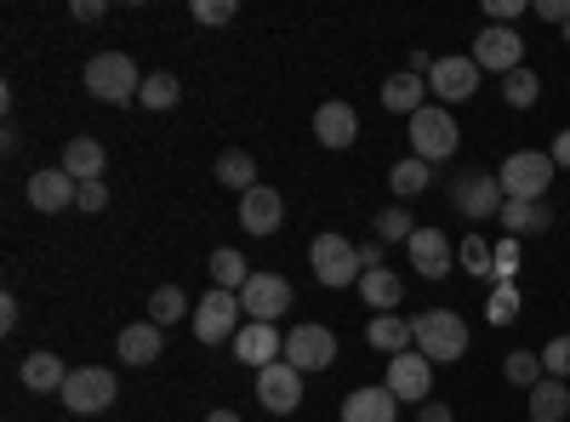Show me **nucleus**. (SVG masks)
I'll use <instances>...</instances> for the list:
<instances>
[{
  "mask_svg": "<svg viewBox=\"0 0 570 422\" xmlns=\"http://www.w3.org/2000/svg\"><path fill=\"white\" fill-rule=\"evenodd\" d=\"M411 332H416V354L422 360H434V365H451L468 354V320L456 308H428L411 320Z\"/></svg>",
  "mask_w": 570,
  "mask_h": 422,
  "instance_id": "f257e3e1",
  "label": "nucleus"
},
{
  "mask_svg": "<svg viewBox=\"0 0 570 422\" xmlns=\"http://www.w3.org/2000/svg\"><path fill=\"white\" fill-rule=\"evenodd\" d=\"M308 263H314V279L331 292H343V286H360V246L348 241V234H314V246H308Z\"/></svg>",
  "mask_w": 570,
  "mask_h": 422,
  "instance_id": "f03ea898",
  "label": "nucleus"
},
{
  "mask_svg": "<svg viewBox=\"0 0 570 422\" xmlns=\"http://www.w3.org/2000/svg\"><path fill=\"white\" fill-rule=\"evenodd\" d=\"M80 80L98 104H137V91H142V75H137V63L126 52H98Z\"/></svg>",
  "mask_w": 570,
  "mask_h": 422,
  "instance_id": "7ed1b4c3",
  "label": "nucleus"
},
{
  "mask_svg": "<svg viewBox=\"0 0 570 422\" xmlns=\"http://www.w3.org/2000/svg\"><path fill=\"white\" fill-rule=\"evenodd\" d=\"M456 144H462V131H456V120H451L445 104H428V109L411 115V155H416V160L440 166V160L456 155Z\"/></svg>",
  "mask_w": 570,
  "mask_h": 422,
  "instance_id": "20e7f679",
  "label": "nucleus"
},
{
  "mask_svg": "<svg viewBox=\"0 0 570 422\" xmlns=\"http://www.w3.org/2000/svg\"><path fill=\"white\" fill-rule=\"evenodd\" d=\"M240 325H246L240 292H223V286H212V292L200 297V308H195V337H200L206 349L234 343V337H240Z\"/></svg>",
  "mask_w": 570,
  "mask_h": 422,
  "instance_id": "39448f33",
  "label": "nucleus"
},
{
  "mask_svg": "<svg viewBox=\"0 0 570 422\" xmlns=\"http://www.w3.org/2000/svg\"><path fill=\"white\" fill-rule=\"evenodd\" d=\"M497 183H502V195H508V200H542V195H548V183H553V155H542V149H519V155L502 160Z\"/></svg>",
  "mask_w": 570,
  "mask_h": 422,
  "instance_id": "423d86ee",
  "label": "nucleus"
},
{
  "mask_svg": "<svg viewBox=\"0 0 570 422\" xmlns=\"http://www.w3.org/2000/svg\"><path fill=\"white\" fill-rule=\"evenodd\" d=\"M115 394H120V383H115V371H104V365H80V371H69V383H63V405H69L75 416L109 411Z\"/></svg>",
  "mask_w": 570,
  "mask_h": 422,
  "instance_id": "0eeeda50",
  "label": "nucleus"
},
{
  "mask_svg": "<svg viewBox=\"0 0 570 422\" xmlns=\"http://www.w3.org/2000/svg\"><path fill=\"white\" fill-rule=\"evenodd\" d=\"M468 58L480 63V75H502L508 80L513 69H525V40H519L513 29H502V23H485Z\"/></svg>",
  "mask_w": 570,
  "mask_h": 422,
  "instance_id": "6e6552de",
  "label": "nucleus"
},
{
  "mask_svg": "<svg viewBox=\"0 0 570 422\" xmlns=\"http://www.w3.org/2000/svg\"><path fill=\"white\" fill-rule=\"evenodd\" d=\"M451 206H456L462 217H473V223H491V217L508 206V195H502V183H497L491 171H462V177L451 183Z\"/></svg>",
  "mask_w": 570,
  "mask_h": 422,
  "instance_id": "1a4fd4ad",
  "label": "nucleus"
},
{
  "mask_svg": "<svg viewBox=\"0 0 570 422\" xmlns=\"http://www.w3.org/2000/svg\"><path fill=\"white\" fill-rule=\"evenodd\" d=\"M285 365H297V371H331L337 365L331 325H292V332H285Z\"/></svg>",
  "mask_w": 570,
  "mask_h": 422,
  "instance_id": "9d476101",
  "label": "nucleus"
},
{
  "mask_svg": "<svg viewBox=\"0 0 570 422\" xmlns=\"http://www.w3.org/2000/svg\"><path fill=\"white\" fill-rule=\"evenodd\" d=\"M428 91L451 109V104H468L473 91H480V63L473 58H434V69H428Z\"/></svg>",
  "mask_w": 570,
  "mask_h": 422,
  "instance_id": "9b49d317",
  "label": "nucleus"
},
{
  "mask_svg": "<svg viewBox=\"0 0 570 422\" xmlns=\"http://www.w3.org/2000/svg\"><path fill=\"white\" fill-rule=\"evenodd\" d=\"M240 308H246V320L274 325L285 308H292V279H285V274H252L246 292H240Z\"/></svg>",
  "mask_w": 570,
  "mask_h": 422,
  "instance_id": "f8f14e48",
  "label": "nucleus"
},
{
  "mask_svg": "<svg viewBox=\"0 0 570 422\" xmlns=\"http://www.w3.org/2000/svg\"><path fill=\"white\" fill-rule=\"evenodd\" d=\"M405 252H411V268H416L422 279H445V274L456 268V246L445 241V228H416Z\"/></svg>",
  "mask_w": 570,
  "mask_h": 422,
  "instance_id": "ddd939ff",
  "label": "nucleus"
},
{
  "mask_svg": "<svg viewBox=\"0 0 570 422\" xmlns=\"http://www.w3.org/2000/svg\"><path fill=\"white\" fill-rule=\"evenodd\" d=\"M383 389H389L394 400H428V389H434V360H422L416 349H411V354H394Z\"/></svg>",
  "mask_w": 570,
  "mask_h": 422,
  "instance_id": "4468645a",
  "label": "nucleus"
},
{
  "mask_svg": "<svg viewBox=\"0 0 570 422\" xmlns=\"http://www.w3.org/2000/svg\"><path fill=\"white\" fill-rule=\"evenodd\" d=\"M257 400H263V411H297V400H303V371L285 365V360L263 365V371H257Z\"/></svg>",
  "mask_w": 570,
  "mask_h": 422,
  "instance_id": "2eb2a0df",
  "label": "nucleus"
},
{
  "mask_svg": "<svg viewBox=\"0 0 570 422\" xmlns=\"http://www.w3.org/2000/svg\"><path fill=\"white\" fill-rule=\"evenodd\" d=\"M279 223H285V200L268 189V183H257V189L240 195V228H246V234L268 241V234H279Z\"/></svg>",
  "mask_w": 570,
  "mask_h": 422,
  "instance_id": "dca6fc26",
  "label": "nucleus"
},
{
  "mask_svg": "<svg viewBox=\"0 0 570 422\" xmlns=\"http://www.w3.org/2000/svg\"><path fill=\"white\" fill-rule=\"evenodd\" d=\"M75 200H80V183H75L63 166L29 177V206H35V212H69Z\"/></svg>",
  "mask_w": 570,
  "mask_h": 422,
  "instance_id": "f3484780",
  "label": "nucleus"
},
{
  "mask_svg": "<svg viewBox=\"0 0 570 422\" xmlns=\"http://www.w3.org/2000/svg\"><path fill=\"white\" fill-rule=\"evenodd\" d=\"M234 354H240V365H274V360H285V337L274 332V325H263V320H246L240 325V337H234Z\"/></svg>",
  "mask_w": 570,
  "mask_h": 422,
  "instance_id": "a211bd4d",
  "label": "nucleus"
},
{
  "mask_svg": "<svg viewBox=\"0 0 570 422\" xmlns=\"http://www.w3.org/2000/svg\"><path fill=\"white\" fill-rule=\"evenodd\" d=\"M314 137H320L325 149H354V144H360V115H354V104H320Z\"/></svg>",
  "mask_w": 570,
  "mask_h": 422,
  "instance_id": "6ab92c4d",
  "label": "nucleus"
},
{
  "mask_svg": "<svg viewBox=\"0 0 570 422\" xmlns=\"http://www.w3.org/2000/svg\"><path fill=\"white\" fill-rule=\"evenodd\" d=\"M497 223L508 228V241H531V234H548L553 228V206L548 200H508L497 212Z\"/></svg>",
  "mask_w": 570,
  "mask_h": 422,
  "instance_id": "aec40b11",
  "label": "nucleus"
},
{
  "mask_svg": "<svg viewBox=\"0 0 570 422\" xmlns=\"http://www.w3.org/2000/svg\"><path fill=\"white\" fill-rule=\"evenodd\" d=\"M343 422H400V400L376 383V389H354L343 400Z\"/></svg>",
  "mask_w": 570,
  "mask_h": 422,
  "instance_id": "412c9836",
  "label": "nucleus"
},
{
  "mask_svg": "<svg viewBox=\"0 0 570 422\" xmlns=\"http://www.w3.org/2000/svg\"><path fill=\"white\" fill-rule=\"evenodd\" d=\"M18 377H23V389H29V394H63V383H69V365H63L58 354L35 349V354L18 365Z\"/></svg>",
  "mask_w": 570,
  "mask_h": 422,
  "instance_id": "4be33fe9",
  "label": "nucleus"
},
{
  "mask_svg": "<svg viewBox=\"0 0 570 422\" xmlns=\"http://www.w3.org/2000/svg\"><path fill=\"white\" fill-rule=\"evenodd\" d=\"M104 166H109V155H104L98 137H69V144H63V171H69L75 183H98Z\"/></svg>",
  "mask_w": 570,
  "mask_h": 422,
  "instance_id": "5701e85b",
  "label": "nucleus"
},
{
  "mask_svg": "<svg viewBox=\"0 0 570 422\" xmlns=\"http://www.w3.org/2000/svg\"><path fill=\"white\" fill-rule=\"evenodd\" d=\"M383 109L411 120L416 109H428V80L411 75V69H405V75H389V80H383Z\"/></svg>",
  "mask_w": 570,
  "mask_h": 422,
  "instance_id": "b1692460",
  "label": "nucleus"
},
{
  "mask_svg": "<svg viewBox=\"0 0 570 422\" xmlns=\"http://www.w3.org/2000/svg\"><path fill=\"white\" fill-rule=\"evenodd\" d=\"M360 297H365L376 314H394V308L405 303V279H400L394 268H365V274H360Z\"/></svg>",
  "mask_w": 570,
  "mask_h": 422,
  "instance_id": "393cba45",
  "label": "nucleus"
},
{
  "mask_svg": "<svg viewBox=\"0 0 570 422\" xmlns=\"http://www.w3.org/2000/svg\"><path fill=\"white\" fill-rule=\"evenodd\" d=\"M115 349H120V365H155V360H160V325H155V320L126 325Z\"/></svg>",
  "mask_w": 570,
  "mask_h": 422,
  "instance_id": "a878e982",
  "label": "nucleus"
},
{
  "mask_svg": "<svg viewBox=\"0 0 570 422\" xmlns=\"http://www.w3.org/2000/svg\"><path fill=\"white\" fill-rule=\"evenodd\" d=\"M365 337H371V349H383L389 360H394V354H411V349H416V332H411V320H400V314H376Z\"/></svg>",
  "mask_w": 570,
  "mask_h": 422,
  "instance_id": "bb28decb",
  "label": "nucleus"
},
{
  "mask_svg": "<svg viewBox=\"0 0 570 422\" xmlns=\"http://www.w3.org/2000/svg\"><path fill=\"white\" fill-rule=\"evenodd\" d=\"M570 416V389L559 377H542L531 389V422H564Z\"/></svg>",
  "mask_w": 570,
  "mask_h": 422,
  "instance_id": "cd10ccee",
  "label": "nucleus"
},
{
  "mask_svg": "<svg viewBox=\"0 0 570 422\" xmlns=\"http://www.w3.org/2000/svg\"><path fill=\"white\" fill-rule=\"evenodd\" d=\"M217 183L223 189H257V160L246 155V149H228V155H217Z\"/></svg>",
  "mask_w": 570,
  "mask_h": 422,
  "instance_id": "c85d7f7f",
  "label": "nucleus"
},
{
  "mask_svg": "<svg viewBox=\"0 0 570 422\" xmlns=\"http://www.w3.org/2000/svg\"><path fill=\"white\" fill-rule=\"evenodd\" d=\"M428 183H434V166L416 160V155H411V160H400V166L389 171V189H394L400 200H416V195L428 189Z\"/></svg>",
  "mask_w": 570,
  "mask_h": 422,
  "instance_id": "c756f323",
  "label": "nucleus"
},
{
  "mask_svg": "<svg viewBox=\"0 0 570 422\" xmlns=\"http://www.w3.org/2000/svg\"><path fill=\"white\" fill-rule=\"evenodd\" d=\"M212 279H217L223 292H246L252 268H246V257L234 252V246H217V252H212Z\"/></svg>",
  "mask_w": 570,
  "mask_h": 422,
  "instance_id": "7c9ffc66",
  "label": "nucleus"
},
{
  "mask_svg": "<svg viewBox=\"0 0 570 422\" xmlns=\"http://www.w3.org/2000/svg\"><path fill=\"white\" fill-rule=\"evenodd\" d=\"M456 263H462L468 274H480V279H497V252H491L485 234H468V241L456 246Z\"/></svg>",
  "mask_w": 570,
  "mask_h": 422,
  "instance_id": "2f4dec72",
  "label": "nucleus"
},
{
  "mask_svg": "<svg viewBox=\"0 0 570 422\" xmlns=\"http://www.w3.org/2000/svg\"><path fill=\"white\" fill-rule=\"evenodd\" d=\"M177 98H183L177 75H142V91H137L142 109H177Z\"/></svg>",
  "mask_w": 570,
  "mask_h": 422,
  "instance_id": "473e14b6",
  "label": "nucleus"
},
{
  "mask_svg": "<svg viewBox=\"0 0 570 422\" xmlns=\"http://www.w3.org/2000/svg\"><path fill=\"white\" fill-rule=\"evenodd\" d=\"M502 377H508L513 389H537V383H542V354H531V349H513V354L502 360Z\"/></svg>",
  "mask_w": 570,
  "mask_h": 422,
  "instance_id": "72a5a7b5",
  "label": "nucleus"
},
{
  "mask_svg": "<svg viewBox=\"0 0 570 422\" xmlns=\"http://www.w3.org/2000/svg\"><path fill=\"white\" fill-rule=\"evenodd\" d=\"M376 241H383V246H394V241H405L411 246V234H416V217L405 212V206H389V212H376Z\"/></svg>",
  "mask_w": 570,
  "mask_h": 422,
  "instance_id": "f704fd0d",
  "label": "nucleus"
},
{
  "mask_svg": "<svg viewBox=\"0 0 570 422\" xmlns=\"http://www.w3.org/2000/svg\"><path fill=\"white\" fill-rule=\"evenodd\" d=\"M502 98H508L513 109H531V104L542 98V80H537L531 69H513V75L502 80Z\"/></svg>",
  "mask_w": 570,
  "mask_h": 422,
  "instance_id": "c9c22d12",
  "label": "nucleus"
},
{
  "mask_svg": "<svg viewBox=\"0 0 570 422\" xmlns=\"http://www.w3.org/2000/svg\"><path fill=\"white\" fill-rule=\"evenodd\" d=\"M188 314V297L177 292V286H160L155 297H149V320L155 325H171V320H183Z\"/></svg>",
  "mask_w": 570,
  "mask_h": 422,
  "instance_id": "e433bc0d",
  "label": "nucleus"
},
{
  "mask_svg": "<svg viewBox=\"0 0 570 422\" xmlns=\"http://www.w3.org/2000/svg\"><path fill=\"white\" fill-rule=\"evenodd\" d=\"M485 314H491V325H513V314H519V292H513V279L491 286V297H485Z\"/></svg>",
  "mask_w": 570,
  "mask_h": 422,
  "instance_id": "4c0bfd02",
  "label": "nucleus"
},
{
  "mask_svg": "<svg viewBox=\"0 0 570 422\" xmlns=\"http://www.w3.org/2000/svg\"><path fill=\"white\" fill-rule=\"evenodd\" d=\"M542 371H548V377H570V337H553L548 349H542Z\"/></svg>",
  "mask_w": 570,
  "mask_h": 422,
  "instance_id": "58836bf2",
  "label": "nucleus"
},
{
  "mask_svg": "<svg viewBox=\"0 0 570 422\" xmlns=\"http://www.w3.org/2000/svg\"><path fill=\"white\" fill-rule=\"evenodd\" d=\"M195 23H206V29L234 23V0H195Z\"/></svg>",
  "mask_w": 570,
  "mask_h": 422,
  "instance_id": "ea45409f",
  "label": "nucleus"
},
{
  "mask_svg": "<svg viewBox=\"0 0 570 422\" xmlns=\"http://www.w3.org/2000/svg\"><path fill=\"white\" fill-rule=\"evenodd\" d=\"M525 12V0H485V18L491 23H502V29H513V18Z\"/></svg>",
  "mask_w": 570,
  "mask_h": 422,
  "instance_id": "a19ab883",
  "label": "nucleus"
},
{
  "mask_svg": "<svg viewBox=\"0 0 570 422\" xmlns=\"http://www.w3.org/2000/svg\"><path fill=\"white\" fill-rule=\"evenodd\" d=\"M513 268H519V241H502L497 246V286H502V279H513Z\"/></svg>",
  "mask_w": 570,
  "mask_h": 422,
  "instance_id": "79ce46f5",
  "label": "nucleus"
},
{
  "mask_svg": "<svg viewBox=\"0 0 570 422\" xmlns=\"http://www.w3.org/2000/svg\"><path fill=\"white\" fill-rule=\"evenodd\" d=\"M104 206H109L104 183H80V212H104Z\"/></svg>",
  "mask_w": 570,
  "mask_h": 422,
  "instance_id": "37998d69",
  "label": "nucleus"
},
{
  "mask_svg": "<svg viewBox=\"0 0 570 422\" xmlns=\"http://www.w3.org/2000/svg\"><path fill=\"white\" fill-rule=\"evenodd\" d=\"M537 18H548V23H570V0H537Z\"/></svg>",
  "mask_w": 570,
  "mask_h": 422,
  "instance_id": "c03bdc74",
  "label": "nucleus"
},
{
  "mask_svg": "<svg viewBox=\"0 0 570 422\" xmlns=\"http://www.w3.org/2000/svg\"><path fill=\"white\" fill-rule=\"evenodd\" d=\"M69 12H75V23H98V18H104L109 7H104V0H75Z\"/></svg>",
  "mask_w": 570,
  "mask_h": 422,
  "instance_id": "a18cd8bd",
  "label": "nucleus"
},
{
  "mask_svg": "<svg viewBox=\"0 0 570 422\" xmlns=\"http://www.w3.org/2000/svg\"><path fill=\"white\" fill-rule=\"evenodd\" d=\"M360 263H365V268H383V241H365V246H360Z\"/></svg>",
  "mask_w": 570,
  "mask_h": 422,
  "instance_id": "49530a36",
  "label": "nucleus"
},
{
  "mask_svg": "<svg viewBox=\"0 0 570 422\" xmlns=\"http://www.w3.org/2000/svg\"><path fill=\"white\" fill-rule=\"evenodd\" d=\"M18 325V297H0V332H12Z\"/></svg>",
  "mask_w": 570,
  "mask_h": 422,
  "instance_id": "de8ad7c7",
  "label": "nucleus"
},
{
  "mask_svg": "<svg viewBox=\"0 0 570 422\" xmlns=\"http://www.w3.org/2000/svg\"><path fill=\"white\" fill-rule=\"evenodd\" d=\"M416 422H456V411H451V405H422Z\"/></svg>",
  "mask_w": 570,
  "mask_h": 422,
  "instance_id": "09e8293b",
  "label": "nucleus"
},
{
  "mask_svg": "<svg viewBox=\"0 0 570 422\" xmlns=\"http://www.w3.org/2000/svg\"><path fill=\"white\" fill-rule=\"evenodd\" d=\"M548 155H553V166H570V131L553 137V149H548Z\"/></svg>",
  "mask_w": 570,
  "mask_h": 422,
  "instance_id": "8fccbe9b",
  "label": "nucleus"
},
{
  "mask_svg": "<svg viewBox=\"0 0 570 422\" xmlns=\"http://www.w3.org/2000/svg\"><path fill=\"white\" fill-rule=\"evenodd\" d=\"M206 422H240V416H234V411H212Z\"/></svg>",
  "mask_w": 570,
  "mask_h": 422,
  "instance_id": "3c124183",
  "label": "nucleus"
},
{
  "mask_svg": "<svg viewBox=\"0 0 570 422\" xmlns=\"http://www.w3.org/2000/svg\"><path fill=\"white\" fill-rule=\"evenodd\" d=\"M564 46H570V23H564Z\"/></svg>",
  "mask_w": 570,
  "mask_h": 422,
  "instance_id": "603ef678",
  "label": "nucleus"
}]
</instances>
